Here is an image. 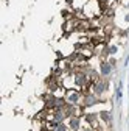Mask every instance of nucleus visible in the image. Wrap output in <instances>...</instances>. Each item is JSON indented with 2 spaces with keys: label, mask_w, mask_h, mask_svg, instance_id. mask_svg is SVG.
I'll list each match as a JSON object with an SVG mask.
<instances>
[{
  "label": "nucleus",
  "mask_w": 129,
  "mask_h": 131,
  "mask_svg": "<svg viewBox=\"0 0 129 131\" xmlns=\"http://www.w3.org/2000/svg\"><path fill=\"white\" fill-rule=\"evenodd\" d=\"M107 86H109V83H107V80H106V78H98L96 81H93V84H92V91H93V94H95V95L101 97V95L107 91Z\"/></svg>",
  "instance_id": "nucleus-1"
},
{
  "label": "nucleus",
  "mask_w": 129,
  "mask_h": 131,
  "mask_svg": "<svg viewBox=\"0 0 129 131\" xmlns=\"http://www.w3.org/2000/svg\"><path fill=\"white\" fill-rule=\"evenodd\" d=\"M73 81H75V86H78V88H86L87 83H89V75L86 72H76L75 77H73Z\"/></svg>",
  "instance_id": "nucleus-2"
},
{
  "label": "nucleus",
  "mask_w": 129,
  "mask_h": 131,
  "mask_svg": "<svg viewBox=\"0 0 129 131\" xmlns=\"http://www.w3.org/2000/svg\"><path fill=\"white\" fill-rule=\"evenodd\" d=\"M114 72V66L109 61H101L100 62V77L101 78H109Z\"/></svg>",
  "instance_id": "nucleus-3"
},
{
  "label": "nucleus",
  "mask_w": 129,
  "mask_h": 131,
  "mask_svg": "<svg viewBox=\"0 0 129 131\" xmlns=\"http://www.w3.org/2000/svg\"><path fill=\"white\" fill-rule=\"evenodd\" d=\"M83 103H84V108H92V106H95V105L100 103V97L95 95L93 92L92 94L89 92V94H86L83 97Z\"/></svg>",
  "instance_id": "nucleus-4"
},
{
  "label": "nucleus",
  "mask_w": 129,
  "mask_h": 131,
  "mask_svg": "<svg viewBox=\"0 0 129 131\" xmlns=\"http://www.w3.org/2000/svg\"><path fill=\"white\" fill-rule=\"evenodd\" d=\"M66 100H67V103L78 105L79 102L83 100V95H81V92H78V91H69L67 95H66Z\"/></svg>",
  "instance_id": "nucleus-5"
},
{
  "label": "nucleus",
  "mask_w": 129,
  "mask_h": 131,
  "mask_svg": "<svg viewBox=\"0 0 129 131\" xmlns=\"http://www.w3.org/2000/svg\"><path fill=\"white\" fill-rule=\"evenodd\" d=\"M62 109H64V112H66V116H67V119H70V117H75V116H78V108H76V105L67 103V105L64 106Z\"/></svg>",
  "instance_id": "nucleus-6"
},
{
  "label": "nucleus",
  "mask_w": 129,
  "mask_h": 131,
  "mask_svg": "<svg viewBox=\"0 0 129 131\" xmlns=\"http://www.w3.org/2000/svg\"><path fill=\"white\" fill-rule=\"evenodd\" d=\"M67 119V116H66V112H64V109H53V117H51V120H55V122H58V123H64V120Z\"/></svg>",
  "instance_id": "nucleus-7"
},
{
  "label": "nucleus",
  "mask_w": 129,
  "mask_h": 131,
  "mask_svg": "<svg viewBox=\"0 0 129 131\" xmlns=\"http://www.w3.org/2000/svg\"><path fill=\"white\" fill-rule=\"evenodd\" d=\"M69 128H70L72 131H79V128H81V119H79L78 116L70 117V119H69Z\"/></svg>",
  "instance_id": "nucleus-8"
},
{
  "label": "nucleus",
  "mask_w": 129,
  "mask_h": 131,
  "mask_svg": "<svg viewBox=\"0 0 129 131\" xmlns=\"http://www.w3.org/2000/svg\"><path fill=\"white\" fill-rule=\"evenodd\" d=\"M100 119L104 123H110L112 122V112L110 111H100Z\"/></svg>",
  "instance_id": "nucleus-9"
},
{
  "label": "nucleus",
  "mask_w": 129,
  "mask_h": 131,
  "mask_svg": "<svg viewBox=\"0 0 129 131\" xmlns=\"http://www.w3.org/2000/svg\"><path fill=\"white\" fill-rule=\"evenodd\" d=\"M100 117V114H95V112H92V114H86V122L89 123V125H93V123H96V119Z\"/></svg>",
  "instance_id": "nucleus-10"
},
{
  "label": "nucleus",
  "mask_w": 129,
  "mask_h": 131,
  "mask_svg": "<svg viewBox=\"0 0 129 131\" xmlns=\"http://www.w3.org/2000/svg\"><path fill=\"white\" fill-rule=\"evenodd\" d=\"M117 52H118V47H117V45H107V47H106V50H104V55L114 56Z\"/></svg>",
  "instance_id": "nucleus-11"
},
{
  "label": "nucleus",
  "mask_w": 129,
  "mask_h": 131,
  "mask_svg": "<svg viewBox=\"0 0 129 131\" xmlns=\"http://www.w3.org/2000/svg\"><path fill=\"white\" fill-rule=\"evenodd\" d=\"M69 129V125H66V123H59L53 131H67Z\"/></svg>",
  "instance_id": "nucleus-12"
},
{
  "label": "nucleus",
  "mask_w": 129,
  "mask_h": 131,
  "mask_svg": "<svg viewBox=\"0 0 129 131\" xmlns=\"http://www.w3.org/2000/svg\"><path fill=\"white\" fill-rule=\"evenodd\" d=\"M127 64H129V55H127L126 59H124V66H127Z\"/></svg>",
  "instance_id": "nucleus-13"
},
{
  "label": "nucleus",
  "mask_w": 129,
  "mask_h": 131,
  "mask_svg": "<svg viewBox=\"0 0 129 131\" xmlns=\"http://www.w3.org/2000/svg\"><path fill=\"white\" fill-rule=\"evenodd\" d=\"M124 20H126V22L129 24V14H126V16H124Z\"/></svg>",
  "instance_id": "nucleus-14"
},
{
  "label": "nucleus",
  "mask_w": 129,
  "mask_h": 131,
  "mask_svg": "<svg viewBox=\"0 0 129 131\" xmlns=\"http://www.w3.org/2000/svg\"><path fill=\"white\" fill-rule=\"evenodd\" d=\"M127 8H129V3H127Z\"/></svg>",
  "instance_id": "nucleus-15"
}]
</instances>
